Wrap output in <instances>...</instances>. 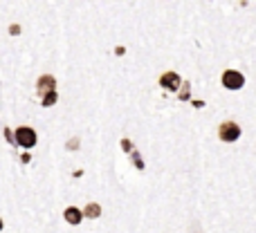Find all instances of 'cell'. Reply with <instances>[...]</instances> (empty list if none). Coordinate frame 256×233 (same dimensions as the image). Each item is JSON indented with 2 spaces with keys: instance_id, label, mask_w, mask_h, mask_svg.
<instances>
[{
  "instance_id": "obj_3",
  "label": "cell",
  "mask_w": 256,
  "mask_h": 233,
  "mask_svg": "<svg viewBox=\"0 0 256 233\" xmlns=\"http://www.w3.org/2000/svg\"><path fill=\"white\" fill-rule=\"evenodd\" d=\"M16 141L22 148H32L36 144V132L32 128H18L16 130Z\"/></svg>"
},
{
  "instance_id": "obj_1",
  "label": "cell",
  "mask_w": 256,
  "mask_h": 233,
  "mask_svg": "<svg viewBox=\"0 0 256 233\" xmlns=\"http://www.w3.org/2000/svg\"><path fill=\"white\" fill-rule=\"evenodd\" d=\"M218 135H220L222 141H236L240 137V128H238V123L227 121V123H222V126L218 128Z\"/></svg>"
},
{
  "instance_id": "obj_7",
  "label": "cell",
  "mask_w": 256,
  "mask_h": 233,
  "mask_svg": "<svg viewBox=\"0 0 256 233\" xmlns=\"http://www.w3.org/2000/svg\"><path fill=\"white\" fill-rule=\"evenodd\" d=\"M99 213H102L99 204H88V209H86V216L88 218H99Z\"/></svg>"
},
{
  "instance_id": "obj_2",
  "label": "cell",
  "mask_w": 256,
  "mask_h": 233,
  "mask_svg": "<svg viewBox=\"0 0 256 233\" xmlns=\"http://www.w3.org/2000/svg\"><path fill=\"white\" fill-rule=\"evenodd\" d=\"M222 83H225V88H230V90H238V88H243L245 79H243V74H240V72L227 70L225 74H222Z\"/></svg>"
},
{
  "instance_id": "obj_5",
  "label": "cell",
  "mask_w": 256,
  "mask_h": 233,
  "mask_svg": "<svg viewBox=\"0 0 256 233\" xmlns=\"http://www.w3.org/2000/svg\"><path fill=\"white\" fill-rule=\"evenodd\" d=\"M160 83H162L164 88H168V90H176L178 85H180V76H178L176 72H166V74L160 76Z\"/></svg>"
},
{
  "instance_id": "obj_6",
  "label": "cell",
  "mask_w": 256,
  "mask_h": 233,
  "mask_svg": "<svg viewBox=\"0 0 256 233\" xmlns=\"http://www.w3.org/2000/svg\"><path fill=\"white\" fill-rule=\"evenodd\" d=\"M63 218H66V220L70 222V225H79V222H81V211H76L74 207H70V209H66Z\"/></svg>"
},
{
  "instance_id": "obj_9",
  "label": "cell",
  "mask_w": 256,
  "mask_h": 233,
  "mask_svg": "<svg viewBox=\"0 0 256 233\" xmlns=\"http://www.w3.org/2000/svg\"><path fill=\"white\" fill-rule=\"evenodd\" d=\"M0 229H2V220H0Z\"/></svg>"
},
{
  "instance_id": "obj_8",
  "label": "cell",
  "mask_w": 256,
  "mask_h": 233,
  "mask_svg": "<svg viewBox=\"0 0 256 233\" xmlns=\"http://www.w3.org/2000/svg\"><path fill=\"white\" fill-rule=\"evenodd\" d=\"M54 101H56V92H50V94H45V99H43V103H45V106H52Z\"/></svg>"
},
{
  "instance_id": "obj_4",
  "label": "cell",
  "mask_w": 256,
  "mask_h": 233,
  "mask_svg": "<svg viewBox=\"0 0 256 233\" xmlns=\"http://www.w3.org/2000/svg\"><path fill=\"white\" fill-rule=\"evenodd\" d=\"M56 90V81H54V76H40L38 79V92L40 94H50Z\"/></svg>"
}]
</instances>
